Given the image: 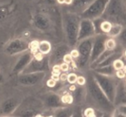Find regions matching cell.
Returning <instances> with one entry per match:
<instances>
[{
	"mask_svg": "<svg viewBox=\"0 0 126 117\" xmlns=\"http://www.w3.org/2000/svg\"><path fill=\"white\" fill-rule=\"evenodd\" d=\"M80 20L81 17L79 15L70 12L66 8L62 10V24L63 32L67 44L70 47L74 46L78 42Z\"/></svg>",
	"mask_w": 126,
	"mask_h": 117,
	"instance_id": "1",
	"label": "cell"
},
{
	"mask_svg": "<svg viewBox=\"0 0 126 117\" xmlns=\"http://www.w3.org/2000/svg\"><path fill=\"white\" fill-rule=\"evenodd\" d=\"M40 98L29 96L23 99L12 116L14 117H36L40 116L45 110Z\"/></svg>",
	"mask_w": 126,
	"mask_h": 117,
	"instance_id": "2",
	"label": "cell"
},
{
	"mask_svg": "<svg viewBox=\"0 0 126 117\" xmlns=\"http://www.w3.org/2000/svg\"><path fill=\"white\" fill-rule=\"evenodd\" d=\"M23 98L19 93H13L0 99V116H12Z\"/></svg>",
	"mask_w": 126,
	"mask_h": 117,
	"instance_id": "3",
	"label": "cell"
},
{
	"mask_svg": "<svg viewBox=\"0 0 126 117\" xmlns=\"http://www.w3.org/2000/svg\"><path fill=\"white\" fill-rule=\"evenodd\" d=\"M110 0H94L84 13L80 15L81 19L94 20L102 17Z\"/></svg>",
	"mask_w": 126,
	"mask_h": 117,
	"instance_id": "4",
	"label": "cell"
},
{
	"mask_svg": "<svg viewBox=\"0 0 126 117\" xmlns=\"http://www.w3.org/2000/svg\"><path fill=\"white\" fill-rule=\"evenodd\" d=\"M50 70V66L49 64L48 55H45L42 59H36L32 58L30 63L20 74H28L33 72H47Z\"/></svg>",
	"mask_w": 126,
	"mask_h": 117,
	"instance_id": "5",
	"label": "cell"
},
{
	"mask_svg": "<svg viewBox=\"0 0 126 117\" xmlns=\"http://www.w3.org/2000/svg\"><path fill=\"white\" fill-rule=\"evenodd\" d=\"M46 109H56L63 107L65 105L61 102V96L60 94L49 91L43 93L39 97Z\"/></svg>",
	"mask_w": 126,
	"mask_h": 117,
	"instance_id": "6",
	"label": "cell"
},
{
	"mask_svg": "<svg viewBox=\"0 0 126 117\" xmlns=\"http://www.w3.org/2000/svg\"><path fill=\"white\" fill-rule=\"evenodd\" d=\"M47 72H33L28 74H19L16 77V81L23 86H33L40 84L44 80Z\"/></svg>",
	"mask_w": 126,
	"mask_h": 117,
	"instance_id": "7",
	"label": "cell"
},
{
	"mask_svg": "<svg viewBox=\"0 0 126 117\" xmlns=\"http://www.w3.org/2000/svg\"><path fill=\"white\" fill-rule=\"evenodd\" d=\"M70 46L67 44H60L51 50L50 53L48 55L50 68L54 65H60L63 63V56L67 53L70 52Z\"/></svg>",
	"mask_w": 126,
	"mask_h": 117,
	"instance_id": "8",
	"label": "cell"
},
{
	"mask_svg": "<svg viewBox=\"0 0 126 117\" xmlns=\"http://www.w3.org/2000/svg\"><path fill=\"white\" fill-rule=\"evenodd\" d=\"M27 50H29V43L21 39L10 41L5 47V52L9 55H18Z\"/></svg>",
	"mask_w": 126,
	"mask_h": 117,
	"instance_id": "9",
	"label": "cell"
},
{
	"mask_svg": "<svg viewBox=\"0 0 126 117\" xmlns=\"http://www.w3.org/2000/svg\"><path fill=\"white\" fill-rule=\"evenodd\" d=\"M32 58H33V55L30 50H27V51L18 55V58L16 60V63L12 69V73L13 75L19 76L29 65Z\"/></svg>",
	"mask_w": 126,
	"mask_h": 117,
	"instance_id": "10",
	"label": "cell"
},
{
	"mask_svg": "<svg viewBox=\"0 0 126 117\" xmlns=\"http://www.w3.org/2000/svg\"><path fill=\"white\" fill-rule=\"evenodd\" d=\"M122 14V5L120 0H110L101 18L110 21L111 19H118Z\"/></svg>",
	"mask_w": 126,
	"mask_h": 117,
	"instance_id": "11",
	"label": "cell"
},
{
	"mask_svg": "<svg viewBox=\"0 0 126 117\" xmlns=\"http://www.w3.org/2000/svg\"><path fill=\"white\" fill-rule=\"evenodd\" d=\"M94 33L95 30L93 22L89 19H81L79 26L78 42L91 38V36H94Z\"/></svg>",
	"mask_w": 126,
	"mask_h": 117,
	"instance_id": "12",
	"label": "cell"
},
{
	"mask_svg": "<svg viewBox=\"0 0 126 117\" xmlns=\"http://www.w3.org/2000/svg\"><path fill=\"white\" fill-rule=\"evenodd\" d=\"M32 25L40 32H47L51 27L50 17L44 13H36L32 18Z\"/></svg>",
	"mask_w": 126,
	"mask_h": 117,
	"instance_id": "13",
	"label": "cell"
},
{
	"mask_svg": "<svg viewBox=\"0 0 126 117\" xmlns=\"http://www.w3.org/2000/svg\"><path fill=\"white\" fill-rule=\"evenodd\" d=\"M94 0H73L72 3L67 6V10L77 15H80L88 9Z\"/></svg>",
	"mask_w": 126,
	"mask_h": 117,
	"instance_id": "14",
	"label": "cell"
},
{
	"mask_svg": "<svg viewBox=\"0 0 126 117\" xmlns=\"http://www.w3.org/2000/svg\"><path fill=\"white\" fill-rule=\"evenodd\" d=\"M92 48V42L91 39H87L82 41H80V43L78 45V47L77 49L80 52V59H83L89 55L91 50Z\"/></svg>",
	"mask_w": 126,
	"mask_h": 117,
	"instance_id": "15",
	"label": "cell"
},
{
	"mask_svg": "<svg viewBox=\"0 0 126 117\" xmlns=\"http://www.w3.org/2000/svg\"><path fill=\"white\" fill-rule=\"evenodd\" d=\"M104 36H97V39L95 41L93 48V55H97L101 51V49H105V41L106 39Z\"/></svg>",
	"mask_w": 126,
	"mask_h": 117,
	"instance_id": "16",
	"label": "cell"
},
{
	"mask_svg": "<svg viewBox=\"0 0 126 117\" xmlns=\"http://www.w3.org/2000/svg\"><path fill=\"white\" fill-rule=\"evenodd\" d=\"M53 117H71L72 116V111L69 107L63 106L54 109Z\"/></svg>",
	"mask_w": 126,
	"mask_h": 117,
	"instance_id": "17",
	"label": "cell"
},
{
	"mask_svg": "<svg viewBox=\"0 0 126 117\" xmlns=\"http://www.w3.org/2000/svg\"><path fill=\"white\" fill-rule=\"evenodd\" d=\"M51 50H52V46H51V44L50 42L46 41V40H43V41L40 42L39 49H38V51L41 52L43 55H49L50 53Z\"/></svg>",
	"mask_w": 126,
	"mask_h": 117,
	"instance_id": "18",
	"label": "cell"
},
{
	"mask_svg": "<svg viewBox=\"0 0 126 117\" xmlns=\"http://www.w3.org/2000/svg\"><path fill=\"white\" fill-rule=\"evenodd\" d=\"M122 30H123V26L121 24H118V23L112 24L111 31L109 32L108 36H111V37H115V36H119L121 34Z\"/></svg>",
	"mask_w": 126,
	"mask_h": 117,
	"instance_id": "19",
	"label": "cell"
},
{
	"mask_svg": "<svg viewBox=\"0 0 126 117\" xmlns=\"http://www.w3.org/2000/svg\"><path fill=\"white\" fill-rule=\"evenodd\" d=\"M117 47V43L116 41L114 40L113 38H109L107 39L105 41V49L109 50V51H113L116 49Z\"/></svg>",
	"mask_w": 126,
	"mask_h": 117,
	"instance_id": "20",
	"label": "cell"
},
{
	"mask_svg": "<svg viewBox=\"0 0 126 117\" xmlns=\"http://www.w3.org/2000/svg\"><path fill=\"white\" fill-rule=\"evenodd\" d=\"M61 102L64 105H71L74 103V97L71 93H65L61 96Z\"/></svg>",
	"mask_w": 126,
	"mask_h": 117,
	"instance_id": "21",
	"label": "cell"
},
{
	"mask_svg": "<svg viewBox=\"0 0 126 117\" xmlns=\"http://www.w3.org/2000/svg\"><path fill=\"white\" fill-rule=\"evenodd\" d=\"M125 65V63L124 62L120 59H116L113 61V63H112V66L114 69L115 71H118V70H122L124 67Z\"/></svg>",
	"mask_w": 126,
	"mask_h": 117,
	"instance_id": "22",
	"label": "cell"
},
{
	"mask_svg": "<svg viewBox=\"0 0 126 117\" xmlns=\"http://www.w3.org/2000/svg\"><path fill=\"white\" fill-rule=\"evenodd\" d=\"M39 44H40V42L37 40H33L29 43V50L32 54H34L35 52H38V49H39Z\"/></svg>",
	"mask_w": 126,
	"mask_h": 117,
	"instance_id": "23",
	"label": "cell"
},
{
	"mask_svg": "<svg viewBox=\"0 0 126 117\" xmlns=\"http://www.w3.org/2000/svg\"><path fill=\"white\" fill-rule=\"evenodd\" d=\"M84 117H97L95 114V110L91 107H88L84 109Z\"/></svg>",
	"mask_w": 126,
	"mask_h": 117,
	"instance_id": "24",
	"label": "cell"
},
{
	"mask_svg": "<svg viewBox=\"0 0 126 117\" xmlns=\"http://www.w3.org/2000/svg\"><path fill=\"white\" fill-rule=\"evenodd\" d=\"M9 14V9L7 7H0V22L4 20Z\"/></svg>",
	"mask_w": 126,
	"mask_h": 117,
	"instance_id": "25",
	"label": "cell"
},
{
	"mask_svg": "<svg viewBox=\"0 0 126 117\" xmlns=\"http://www.w3.org/2000/svg\"><path fill=\"white\" fill-rule=\"evenodd\" d=\"M77 79H78V75L74 72H70V73L68 74L67 76V82L70 83V85L72 84H75L76 82H77Z\"/></svg>",
	"mask_w": 126,
	"mask_h": 117,
	"instance_id": "26",
	"label": "cell"
},
{
	"mask_svg": "<svg viewBox=\"0 0 126 117\" xmlns=\"http://www.w3.org/2000/svg\"><path fill=\"white\" fill-rule=\"evenodd\" d=\"M76 83L80 86H84L86 85L87 83V79L84 76H78V79H77Z\"/></svg>",
	"mask_w": 126,
	"mask_h": 117,
	"instance_id": "27",
	"label": "cell"
},
{
	"mask_svg": "<svg viewBox=\"0 0 126 117\" xmlns=\"http://www.w3.org/2000/svg\"><path fill=\"white\" fill-rule=\"evenodd\" d=\"M74 62V59L73 58L71 57V55H70V53H67L66 54L63 58V63H67V64H71V63H73Z\"/></svg>",
	"mask_w": 126,
	"mask_h": 117,
	"instance_id": "28",
	"label": "cell"
},
{
	"mask_svg": "<svg viewBox=\"0 0 126 117\" xmlns=\"http://www.w3.org/2000/svg\"><path fill=\"white\" fill-rule=\"evenodd\" d=\"M69 53L71 55V57L73 58V59H78L80 57V52L77 49H71Z\"/></svg>",
	"mask_w": 126,
	"mask_h": 117,
	"instance_id": "29",
	"label": "cell"
},
{
	"mask_svg": "<svg viewBox=\"0 0 126 117\" xmlns=\"http://www.w3.org/2000/svg\"><path fill=\"white\" fill-rule=\"evenodd\" d=\"M60 67H61V70L63 72H67L70 69V65L65 63H61L60 64Z\"/></svg>",
	"mask_w": 126,
	"mask_h": 117,
	"instance_id": "30",
	"label": "cell"
},
{
	"mask_svg": "<svg viewBox=\"0 0 126 117\" xmlns=\"http://www.w3.org/2000/svg\"><path fill=\"white\" fill-rule=\"evenodd\" d=\"M52 73L54 74H61V67H60V65H54L52 67Z\"/></svg>",
	"mask_w": 126,
	"mask_h": 117,
	"instance_id": "31",
	"label": "cell"
},
{
	"mask_svg": "<svg viewBox=\"0 0 126 117\" xmlns=\"http://www.w3.org/2000/svg\"><path fill=\"white\" fill-rule=\"evenodd\" d=\"M40 1L46 5H53L57 4V0H40Z\"/></svg>",
	"mask_w": 126,
	"mask_h": 117,
	"instance_id": "32",
	"label": "cell"
},
{
	"mask_svg": "<svg viewBox=\"0 0 126 117\" xmlns=\"http://www.w3.org/2000/svg\"><path fill=\"white\" fill-rule=\"evenodd\" d=\"M57 82H56L55 80H53L52 79H49L47 81V86L50 88H53L57 86Z\"/></svg>",
	"mask_w": 126,
	"mask_h": 117,
	"instance_id": "33",
	"label": "cell"
},
{
	"mask_svg": "<svg viewBox=\"0 0 126 117\" xmlns=\"http://www.w3.org/2000/svg\"><path fill=\"white\" fill-rule=\"evenodd\" d=\"M115 75L118 78V79H124L125 77L126 74L123 72V70H118V71H115Z\"/></svg>",
	"mask_w": 126,
	"mask_h": 117,
	"instance_id": "34",
	"label": "cell"
},
{
	"mask_svg": "<svg viewBox=\"0 0 126 117\" xmlns=\"http://www.w3.org/2000/svg\"><path fill=\"white\" fill-rule=\"evenodd\" d=\"M67 76H68V74L67 73V72H62V73L60 74V81H61V82L67 81Z\"/></svg>",
	"mask_w": 126,
	"mask_h": 117,
	"instance_id": "35",
	"label": "cell"
},
{
	"mask_svg": "<svg viewBox=\"0 0 126 117\" xmlns=\"http://www.w3.org/2000/svg\"><path fill=\"white\" fill-rule=\"evenodd\" d=\"M50 79H53V80H55L56 82H59V81H60V75H59V74H54V73H52Z\"/></svg>",
	"mask_w": 126,
	"mask_h": 117,
	"instance_id": "36",
	"label": "cell"
},
{
	"mask_svg": "<svg viewBox=\"0 0 126 117\" xmlns=\"http://www.w3.org/2000/svg\"><path fill=\"white\" fill-rule=\"evenodd\" d=\"M72 2H73V0H65L64 5H66L67 6H68V5H70L71 3H72Z\"/></svg>",
	"mask_w": 126,
	"mask_h": 117,
	"instance_id": "37",
	"label": "cell"
},
{
	"mask_svg": "<svg viewBox=\"0 0 126 117\" xmlns=\"http://www.w3.org/2000/svg\"><path fill=\"white\" fill-rule=\"evenodd\" d=\"M64 2L65 0H57V4H59V5H64Z\"/></svg>",
	"mask_w": 126,
	"mask_h": 117,
	"instance_id": "38",
	"label": "cell"
},
{
	"mask_svg": "<svg viewBox=\"0 0 126 117\" xmlns=\"http://www.w3.org/2000/svg\"><path fill=\"white\" fill-rule=\"evenodd\" d=\"M122 70H123V72H125V73L126 74V65H124V67H123Z\"/></svg>",
	"mask_w": 126,
	"mask_h": 117,
	"instance_id": "39",
	"label": "cell"
},
{
	"mask_svg": "<svg viewBox=\"0 0 126 117\" xmlns=\"http://www.w3.org/2000/svg\"><path fill=\"white\" fill-rule=\"evenodd\" d=\"M71 117H80L78 115H72V116H71Z\"/></svg>",
	"mask_w": 126,
	"mask_h": 117,
	"instance_id": "40",
	"label": "cell"
},
{
	"mask_svg": "<svg viewBox=\"0 0 126 117\" xmlns=\"http://www.w3.org/2000/svg\"><path fill=\"white\" fill-rule=\"evenodd\" d=\"M0 117H14V116H0Z\"/></svg>",
	"mask_w": 126,
	"mask_h": 117,
	"instance_id": "41",
	"label": "cell"
},
{
	"mask_svg": "<svg viewBox=\"0 0 126 117\" xmlns=\"http://www.w3.org/2000/svg\"><path fill=\"white\" fill-rule=\"evenodd\" d=\"M43 117H53V116H43Z\"/></svg>",
	"mask_w": 126,
	"mask_h": 117,
	"instance_id": "42",
	"label": "cell"
},
{
	"mask_svg": "<svg viewBox=\"0 0 126 117\" xmlns=\"http://www.w3.org/2000/svg\"><path fill=\"white\" fill-rule=\"evenodd\" d=\"M124 54H125V56L126 57V49H125V52H124Z\"/></svg>",
	"mask_w": 126,
	"mask_h": 117,
	"instance_id": "43",
	"label": "cell"
},
{
	"mask_svg": "<svg viewBox=\"0 0 126 117\" xmlns=\"http://www.w3.org/2000/svg\"><path fill=\"white\" fill-rule=\"evenodd\" d=\"M1 89H2V86H1V85H0V91H1Z\"/></svg>",
	"mask_w": 126,
	"mask_h": 117,
	"instance_id": "44",
	"label": "cell"
}]
</instances>
